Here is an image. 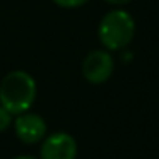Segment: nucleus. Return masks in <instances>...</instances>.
I'll use <instances>...</instances> for the list:
<instances>
[{"mask_svg":"<svg viewBox=\"0 0 159 159\" xmlns=\"http://www.w3.org/2000/svg\"><path fill=\"white\" fill-rule=\"evenodd\" d=\"M36 94V80L26 70H12L0 82V104L7 108L14 116L31 110Z\"/></svg>","mask_w":159,"mask_h":159,"instance_id":"1","label":"nucleus"},{"mask_svg":"<svg viewBox=\"0 0 159 159\" xmlns=\"http://www.w3.org/2000/svg\"><path fill=\"white\" fill-rule=\"evenodd\" d=\"M98 38L108 52L127 48L135 38V21L127 11L115 9L103 16L98 28Z\"/></svg>","mask_w":159,"mask_h":159,"instance_id":"2","label":"nucleus"},{"mask_svg":"<svg viewBox=\"0 0 159 159\" xmlns=\"http://www.w3.org/2000/svg\"><path fill=\"white\" fill-rule=\"evenodd\" d=\"M115 70V60L108 50H93L82 60V75L91 84H104Z\"/></svg>","mask_w":159,"mask_h":159,"instance_id":"3","label":"nucleus"},{"mask_svg":"<svg viewBox=\"0 0 159 159\" xmlns=\"http://www.w3.org/2000/svg\"><path fill=\"white\" fill-rule=\"evenodd\" d=\"M14 132L17 139L24 144H39L46 137V121L41 115L33 113V111H24V113L16 115L14 118Z\"/></svg>","mask_w":159,"mask_h":159,"instance_id":"4","label":"nucleus"},{"mask_svg":"<svg viewBox=\"0 0 159 159\" xmlns=\"http://www.w3.org/2000/svg\"><path fill=\"white\" fill-rule=\"evenodd\" d=\"M77 142L67 132H55L41 140L39 159H75Z\"/></svg>","mask_w":159,"mask_h":159,"instance_id":"5","label":"nucleus"},{"mask_svg":"<svg viewBox=\"0 0 159 159\" xmlns=\"http://www.w3.org/2000/svg\"><path fill=\"white\" fill-rule=\"evenodd\" d=\"M12 123H14V115L5 106L0 104V132H5L7 128H11Z\"/></svg>","mask_w":159,"mask_h":159,"instance_id":"6","label":"nucleus"},{"mask_svg":"<svg viewBox=\"0 0 159 159\" xmlns=\"http://www.w3.org/2000/svg\"><path fill=\"white\" fill-rule=\"evenodd\" d=\"M52 2L63 9H77V7H82L84 4H87L89 0H52Z\"/></svg>","mask_w":159,"mask_h":159,"instance_id":"7","label":"nucleus"},{"mask_svg":"<svg viewBox=\"0 0 159 159\" xmlns=\"http://www.w3.org/2000/svg\"><path fill=\"white\" fill-rule=\"evenodd\" d=\"M106 4H111V5H116V7H120V5H127L130 4L132 0H104Z\"/></svg>","mask_w":159,"mask_h":159,"instance_id":"8","label":"nucleus"},{"mask_svg":"<svg viewBox=\"0 0 159 159\" xmlns=\"http://www.w3.org/2000/svg\"><path fill=\"white\" fill-rule=\"evenodd\" d=\"M14 159H38V157H33V156H17Z\"/></svg>","mask_w":159,"mask_h":159,"instance_id":"9","label":"nucleus"}]
</instances>
